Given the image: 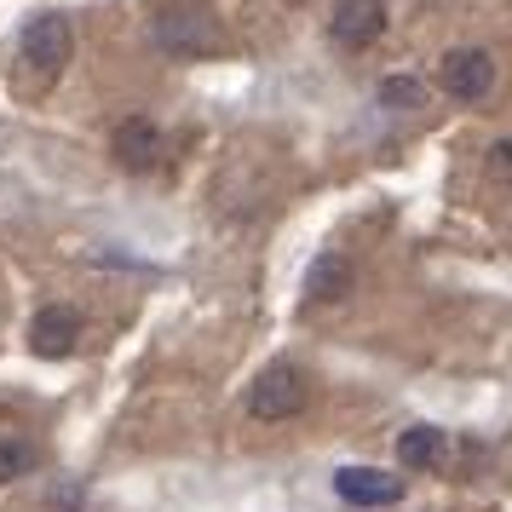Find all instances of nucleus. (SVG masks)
Wrapping results in <instances>:
<instances>
[{
	"label": "nucleus",
	"instance_id": "2",
	"mask_svg": "<svg viewBox=\"0 0 512 512\" xmlns=\"http://www.w3.org/2000/svg\"><path fill=\"white\" fill-rule=\"evenodd\" d=\"M18 47H24V64H29V70L52 81V75L70 64L75 29H70V18H64V12H41V18H29V24H24V41H18Z\"/></svg>",
	"mask_w": 512,
	"mask_h": 512
},
{
	"label": "nucleus",
	"instance_id": "10",
	"mask_svg": "<svg viewBox=\"0 0 512 512\" xmlns=\"http://www.w3.org/2000/svg\"><path fill=\"white\" fill-rule=\"evenodd\" d=\"M438 455H443V432L438 426H409V432H397V461L409 466V472L438 466Z\"/></svg>",
	"mask_w": 512,
	"mask_h": 512
},
{
	"label": "nucleus",
	"instance_id": "5",
	"mask_svg": "<svg viewBox=\"0 0 512 512\" xmlns=\"http://www.w3.org/2000/svg\"><path fill=\"white\" fill-rule=\"evenodd\" d=\"M110 150H116V162L127 167V173H156V167L167 162V133L150 116H127L116 127Z\"/></svg>",
	"mask_w": 512,
	"mask_h": 512
},
{
	"label": "nucleus",
	"instance_id": "7",
	"mask_svg": "<svg viewBox=\"0 0 512 512\" xmlns=\"http://www.w3.org/2000/svg\"><path fill=\"white\" fill-rule=\"evenodd\" d=\"M334 489H340L346 507H392V501H403V478L380 472V466H340Z\"/></svg>",
	"mask_w": 512,
	"mask_h": 512
},
{
	"label": "nucleus",
	"instance_id": "8",
	"mask_svg": "<svg viewBox=\"0 0 512 512\" xmlns=\"http://www.w3.org/2000/svg\"><path fill=\"white\" fill-rule=\"evenodd\" d=\"M81 340V311L75 305H41L29 323V351L35 357H70Z\"/></svg>",
	"mask_w": 512,
	"mask_h": 512
},
{
	"label": "nucleus",
	"instance_id": "9",
	"mask_svg": "<svg viewBox=\"0 0 512 512\" xmlns=\"http://www.w3.org/2000/svg\"><path fill=\"white\" fill-rule=\"evenodd\" d=\"M351 294V265L346 254H317L311 265H305V300H317V305H334V300H346Z\"/></svg>",
	"mask_w": 512,
	"mask_h": 512
},
{
	"label": "nucleus",
	"instance_id": "13",
	"mask_svg": "<svg viewBox=\"0 0 512 512\" xmlns=\"http://www.w3.org/2000/svg\"><path fill=\"white\" fill-rule=\"evenodd\" d=\"M484 167H489V179H495V185H512V133H507V139L489 144Z\"/></svg>",
	"mask_w": 512,
	"mask_h": 512
},
{
	"label": "nucleus",
	"instance_id": "12",
	"mask_svg": "<svg viewBox=\"0 0 512 512\" xmlns=\"http://www.w3.org/2000/svg\"><path fill=\"white\" fill-rule=\"evenodd\" d=\"M380 104H386V110H403V104L415 110L420 104V81L415 75H386V81H380Z\"/></svg>",
	"mask_w": 512,
	"mask_h": 512
},
{
	"label": "nucleus",
	"instance_id": "1",
	"mask_svg": "<svg viewBox=\"0 0 512 512\" xmlns=\"http://www.w3.org/2000/svg\"><path fill=\"white\" fill-rule=\"evenodd\" d=\"M150 35L173 58H208L219 47V18H213L208 6H167V12H156Z\"/></svg>",
	"mask_w": 512,
	"mask_h": 512
},
{
	"label": "nucleus",
	"instance_id": "4",
	"mask_svg": "<svg viewBox=\"0 0 512 512\" xmlns=\"http://www.w3.org/2000/svg\"><path fill=\"white\" fill-rule=\"evenodd\" d=\"M438 87H443L449 98H461V104H478V98L495 87V52H484V47H455V52H443Z\"/></svg>",
	"mask_w": 512,
	"mask_h": 512
},
{
	"label": "nucleus",
	"instance_id": "11",
	"mask_svg": "<svg viewBox=\"0 0 512 512\" xmlns=\"http://www.w3.org/2000/svg\"><path fill=\"white\" fill-rule=\"evenodd\" d=\"M35 472V443L24 438H0V484H18Z\"/></svg>",
	"mask_w": 512,
	"mask_h": 512
},
{
	"label": "nucleus",
	"instance_id": "6",
	"mask_svg": "<svg viewBox=\"0 0 512 512\" xmlns=\"http://www.w3.org/2000/svg\"><path fill=\"white\" fill-rule=\"evenodd\" d=\"M328 35H334V47H346V52L374 47L386 35V6L380 0H340L334 18H328Z\"/></svg>",
	"mask_w": 512,
	"mask_h": 512
},
{
	"label": "nucleus",
	"instance_id": "3",
	"mask_svg": "<svg viewBox=\"0 0 512 512\" xmlns=\"http://www.w3.org/2000/svg\"><path fill=\"white\" fill-rule=\"evenodd\" d=\"M305 409V374L294 363H271L248 392V415L254 420H294Z\"/></svg>",
	"mask_w": 512,
	"mask_h": 512
}]
</instances>
